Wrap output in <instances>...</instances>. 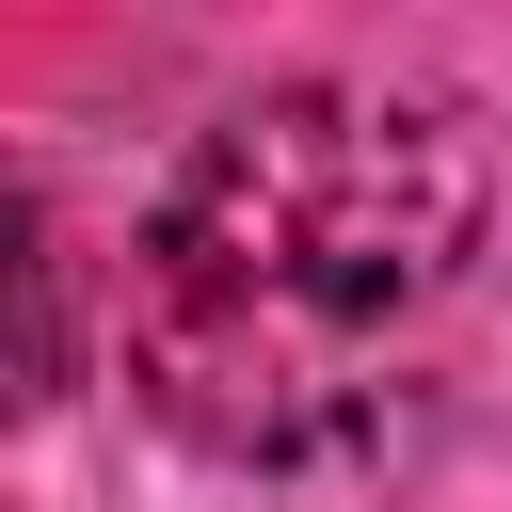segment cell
Masks as SVG:
<instances>
[{"label":"cell","mask_w":512,"mask_h":512,"mask_svg":"<svg viewBox=\"0 0 512 512\" xmlns=\"http://www.w3.org/2000/svg\"><path fill=\"white\" fill-rule=\"evenodd\" d=\"M512 272V160L416 80L240 96L128 240V384L208 464H368Z\"/></svg>","instance_id":"6da1fadb"}]
</instances>
